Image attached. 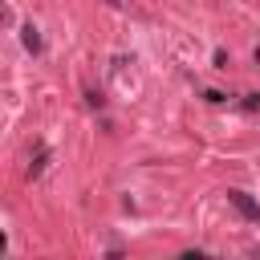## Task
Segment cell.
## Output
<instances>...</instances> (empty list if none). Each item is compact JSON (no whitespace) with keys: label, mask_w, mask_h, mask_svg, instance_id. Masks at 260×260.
I'll return each instance as SVG.
<instances>
[{"label":"cell","mask_w":260,"mask_h":260,"mask_svg":"<svg viewBox=\"0 0 260 260\" xmlns=\"http://www.w3.org/2000/svg\"><path fill=\"white\" fill-rule=\"evenodd\" d=\"M228 199H232V203H236V207H240L248 219H256V223H260V203H252L244 191H228Z\"/></svg>","instance_id":"1"},{"label":"cell","mask_w":260,"mask_h":260,"mask_svg":"<svg viewBox=\"0 0 260 260\" xmlns=\"http://www.w3.org/2000/svg\"><path fill=\"white\" fill-rule=\"evenodd\" d=\"M24 45H28V49H37V45H41V37H37V28H24Z\"/></svg>","instance_id":"2"}]
</instances>
